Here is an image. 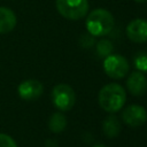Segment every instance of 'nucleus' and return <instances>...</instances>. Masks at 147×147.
I'll return each mask as SVG.
<instances>
[{
    "label": "nucleus",
    "instance_id": "f257e3e1",
    "mask_svg": "<svg viewBox=\"0 0 147 147\" xmlns=\"http://www.w3.org/2000/svg\"><path fill=\"white\" fill-rule=\"evenodd\" d=\"M126 101L125 88L117 83H109L105 85L98 94L99 106L109 114L119 111Z\"/></svg>",
    "mask_w": 147,
    "mask_h": 147
},
{
    "label": "nucleus",
    "instance_id": "f03ea898",
    "mask_svg": "<svg viewBox=\"0 0 147 147\" xmlns=\"http://www.w3.org/2000/svg\"><path fill=\"white\" fill-rule=\"evenodd\" d=\"M115 25V18L113 14L105 8H95L87 14L85 20V26L90 34L93 37L107 36Z\"/></svg>",
    "mask_w": 147,
    "mask_h": 147
},
{
    "label": "nucleus",
    "instance_id": "7ed1b4c3",
    "mask_svg": "<svg viewBox=\"0 0 147 147\" xmlns=\"http://www.w3.org/2000/svg\"><path fill=\"white\" fill-rule=\"evenodd\" d=\"M55 7L64 18L78 21L87 15L90 3L87 0H56Z\"/></svg>",
    "mask_w": 147,
    "mask_h": 147
},
{
    "label": "nucleus",
    "instance_id": "20e7f679",
    "mask_svg": "<svg viewBox=\"0 0 147 147\" xmlns=\"http://www.w3.org/2000/svg\"><path fill=\"white\" fill-rule=\"evenodd\" d=\"M52 102L60 111H68L72 109L76 103V93L74 88L64 83L57 84L52 90Z\"/></svg>",
    "mask_w": 147,
    "mask_h": 147
},
{
    "label": "nucleus",
    "instance_id": "39448f33",
    "mask_svg": "<svg viewBox=\"0 0 147 147\" xmlns=\"http://www.w3.org/2000/svg\"><path fill=\"white\" fill-rule=\"evenodd\" d=\"M103 70L106 75L113 79H122L130 71L127 60L119 54H110L103 59Z\"/></svg>",
    "mask_w": 147,
    "mask_h": 147
},
{
    "label": "nucleus",
    "instance_id": "423d86ee",
    "mask_svg": "<svg viewBox=\"0 0 147 147\" xmlns=\"http://www.w3.org/2000/svg\"><path fill=\"white\" fill-rule=\"evenodd\" d=\"M122 119L126 125L131 127H138L146 123L147 111L145 107L140 105H130L122 111Z\"/></svg>",
    "mask_w": 147,
    "mask_h": 147
},
{
    "label": "nucleus",
    "instance_id": "0eeeda50",
    "mask_svg": "<svg viewBox=\"0 0 147 147\" xmlns=\"http://www.w3.org/2000/svg\"><path fill=\"white\" fill-rule=\"evenodd\" d=\"M17 92L21 99L25 101H33L41 96L44 92V86L37 79H26L18 85Z\"/></svg>",
    "mask_w": 147,
    "mask_h": 147
},
{
    "label": "nucleus",
    "instance_id": "6e6552de",
    "mask_svg": "<svg viewBox=\"0 0 147 147\" xmlns=\"http://www.w3.org/2000/svg\"><path fill=\"white\" fill-rule=\"evenodd\" d=\"M126 37L136 42L142 44L147 41V21L144 18H134L132 20L125 29Z\"/></svg>",
    "mask_w": 147,
    "mask_h": 147
},
{
    "label": "nucleus",
    "instance_id": "1a4fd4ad",
    "mask_svg": "<svg viewBox=\"0 0 147 147\" xmlns=\"http://www.w3.org/2000/svg\"><path fill=\"white\" fill-rule=\"evenodd\" d=\"M126 88L130 94L141 96L147 92V77L141 71H133L126 79Z\"/></svg>",
    "mask_w": 147,
    "mask_h": 147
},
{
    "label": "nucleus",
    "instance_id": "9d476101",
    "mask_svg": "<svg viewBox=\"0 0 147 147\" xmlns=\"http://www.w3.org/2000/svg\"><path fill=\"white\" fill-rule=\"evenodd\" d=\"M16 26V15L7 7H0V33H8Z\"/></svg>",
    "mask_w": 147,
    "mask_h": 147
},
{
    "label": "nucleus",
    "instance_id": "9b49d317",
    "mask_svg": "<svg viewBox=\"0 0 147 147\" xmlns=\"http://www.w3.org/2000/svg\"><path fill=\"white\" fill-rule=\"evenodd\" d=\"M122 130L119 118L116 115H108L102 122V131L107 138H116Z\"/></svg>",
    "mask_w": 147,
    "mask_h": 147
},
{
    "label": "nucleus",
    "instance_id": "f8f14e48",
    "mask_svg": "<svg viewBox=\"0 0 147 147\" xmlns=\"http://www.w3.org/2000/svg\"><path fill=\"white\" fill-rule=\"evenodd\" d=\"M67 117L60 111L52 114V116L48 119V127L53 133H61L67 127Z\"/></svg>",
    "mask_w": 147,
    "mask_h": 147
},
{
    "label": "nucleus",
    "instance_id": "ddd939ff",
    "mask_svg": "<svg viewBox=\"0 0 147 147\" xmlns=\"http://www.w3.org/2000/svg\"><path fill=\"white\" fill-rule=\"evenodd\" d=\"M95 52L99 57L105 59L108 55L113 54L114 52V45L110 40L108 39H100L99 41L95 42Z\"/></svg>",
    "mask_w": 147,
    "mask_h": 147
},
{
    "label": "nucleus",
    "instance_id": "4468645a",
    "mask_svg": "<svg viewBox=\"0 0 147 147\" xmlns=\"http://www.w3.org/2000/svg\"><path fill=\"white\" fill-rule=\"evenodd\" d=\"M133 64L138 71L147 72V53L138 52L133 57Z\"/></svg>",
    "mask_w": 147,
    "mask_h": 147
},
{
    "label": "nucleus",
    "instance_id": "2eb2a0df",
    "mask_svg": "<svg viewBox=\"0 0 147 147\" xmlns=\"http://www.w3.org/2000/svg\"><path fill=\"white\" fill-rule=\"evenodd\" d=\"M79 46L82 48H91L95 45V37H93L92 34H90L88 32L86 34H82L79 37Z\"/></svg>",
    "mask_w": 147,
    "mask_h": 147
},
{
    "label": "nucleus",
    "instance_id": "dca6fc26",
    "mask_svg": "<svg viewBox=\"0 0 147 147\" xmlns=\"http://www.w3.org/2000/svg\"><path fill=\"white\" fill-rule=\"evenodd\" d=\"M0 147H17V145L10 136L0 133Z\"/></svg>",
    "mask_w": 147,
    "mask_h": 147
},
{
    "label": "nucleus",
    "instance_id": "f3484780",
    "mask_svg": "<svg viewBox=\"0 0 147 147\" xmlns=\"http://www.w3.org/2000/svg\"><path fill=\"white\" fill-rule=\"evenodd\" d=\"M45 145H46V147H57L56 140H53V139H48Z\"/></svg>",
    "mask_w": 147,
    "mask_h": 147
},
{
    "label": "nucleus",
    "instance_id": "a211bd4d",
    "mask_svg": "<svg viewBox=\"0 0 147 147\" xmlns=\"http://www.w3.org/2000/svg\"><path fill=\"white\" fill-rule=\"evenodd\" d=\"M136 2H138V3H144V2H146L147 0H134Z\"/></svg>",
    "mask_w": 147,
    "mask_h": 147
},
{
    "label": "nucleus",
    "instance_id": "6ab92c4d",
    "mask_svg": "<svg viewBox=\"0 0 147 147\" xmlns=\"http://www.w3.org/2000/svg\"><path fill=\"white\" fill-rule=\"evenodd\" d=\"M93 147H106L105 145H101V144H96V145H94Z\"/></svg>",
    "mask_w": 147,
    "mask_h": 147
}]
</instances>
